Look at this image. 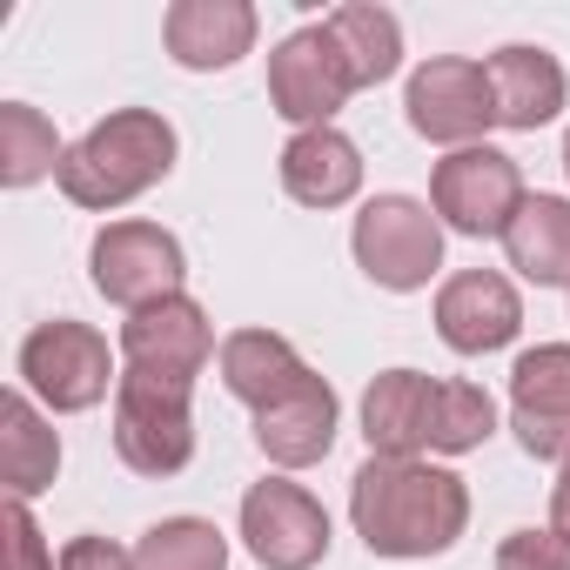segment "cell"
<instances>
[{"label": "cell", "mask_w": 570, "mask_h": 570, "mask_svg": "<svg viewBox=\"0 0 570 570\" xmlns=\"http://www.w3.org/2000/svg\"><path fill=\"white\" fill-rule=\"evenodd\" d=\"M61 570H135V557L121 543H108V537H75L61 550Z\"/></svg>", "instance_id": "obj_28"}, {"label": "cell", "mask_w": 570, "mask_h": 570, "mask_svg": "<svg viewBox=\"0 0 570 570\" xmlns=\"http://www.w3.org/2000/svg\"><path fill=\"white\" fill-rule=\"evenodd\" d=\"M135 570H228V543L215 523L202 517H161L141 550H135Z\"/></svg>", "instance_id": "obj_24"}, {"label": "cell", "mask_w": 570, "mask_h": 570, "mask_svg": "<svg viewBox=\"0 0 570 570\" xmlns=\"http://www.w3.org/2000/svg\"><path fill=\"white\" fill-rule=\"evenodd\" d=\"M550 530H563V537H570V463L557 470V490H550Z\"/></svg>", "instance_id": "obj_29"}, {"label": "cell", "mask_w": 570, "mask_h": 570, "mask_svg": "<svg viewBox=\"0 0 570 570\" xmlns=\"http://www.w3.org/2000/svg\"><path fill=\"white\" fill-rule=\"evenodd\" d=\"M430 416H436V383L423 370H383L363 396L370 456H416L430 443Z\"/></svg>", "instance_id": "obj_16"}, {"label": "cell", "mask_w": 570, "mask_h": 570, "mask_svg": "<svg viewBox=\"0 0 570 570\" xmlns=\"http://www.w3.org/2000/svg\"><path fill=\"white\" fill-rule=\"evenodd\" d=\"M483 68H490V95H497V121L503 128H523L530 135V128L557 121L570 81H563V68L543 48H497Z\"/></svg>", "instance_id": "obj_19"}, {"label": "cell", "mask_w": 570, "mask_h": 570, "mask_svg": "<svg viewBox=\"0 0 570 570\" xmlns=\"http://www.w3.org/2000/svg\"><path fill=\"white\" fill-rule=\"evenodd\" d=\"M503 255L537 289L570 282V202L563 195H523L517 222L503 228Z\"/></svg>", "instance_id": "obj_20"}, {"label": "cell", "mask_w": 570, "mask_h": 570, "mask_svg": "<svg viewBox=\"0 0 570 570\" xmlns=\"http://www.w3.org/2000/svg\"><path fill=\"white\" fill-rule=\"evenodd\" d=\"M430 208L456 235H503L523 208V175L503 148H456L430 175Z\"/></svg>", "instance_id": "obj_9"}, {"label": "cell", "mask_w": 570, "mask_h": 570, "mask_svg": "<svg viewBox=\"0 0 570 570\" xmlns=\"http://www.w3.org/2000/svg\"><path fill=\"white\" fill-rule=\"evenodd\" d=\"M517 330H523V303H517V289L497 268H463V275L443 282V296H436V336L456 356H490Z\"/></svg>", "instance_id": "obj_13"}, {"label": "cell", "mask_w": 570, "mask_h": 570, "mask_svg": "<svg viewBox=\"0 0 570 570\" xmlns=\"http://www.w3.org/2000/svg\"><path fill=\"white\" fill-rule=\"evenodd\" d=\"M497 430V403L476 383H436V416H430V450L463 456Z\"/></svg>", "instance_id": "obj_25"}, {"label": "cell", "mask_w": 570, "mask_h": 570, "mask_svg": "<svg viewBox=\"0 0 570 570\" xmlns=\"http://www.w3.org/2000/svg\"><path fill=\"white\" fill-rule=\"evenodd\" d=\"M61 141H55V121L28 101H8L0 108V181L8 188H35L41 175H61Z\"/></svg>", "instance_id": "obj_23"}, {"label": "cell", "mask_w": 570, "mask_h": 570, "mask_svg": "<svg viewBox=\"0 0 570 570\" xmlns=\"http://www.w3.org/2000/svg\"><path fill=\"white\" fill-rule=\"evenodd\" d=\"M330 35L343 41V55L356 68V88H376V81H390L403 68V28H396L390 8H363V0L356 8H336Z\"/></svg>", "instance_id": "obj_22"}, {"label": "cell", "mask_w": 570, "mask_h": 570, "mask_svg": "<svg viewBox=\"0 0 570 570\" xmlns=\"http://www.w3.org/2000/svg\"><path fill=\"white\" fill-rule=\"evenodd\" d=\"M510 430L530 456L570 463V343L523 350L510 370Z\"/></svg>", "instance_id": "obj_11"}, {"label": "cell", "mask_w": 570, "mask_h": 570, "mask_svg": "<svg viewBox=\"0 0 570 570\" xmlns=\"http://www.w3.org/2000/svg\"><path fill=\"white\" fill-rule=\"evenodd\" d=\"M61 470V436L48 430V416L28 403V390L0 396V476H8V497H41Z\"/></svg>", "instance_id": "obj_21"}, {"label": "cell", "mask_w": 570, "mask_h": 570, "mask_svg": "<svg viewBox=\"0 0 570 570\" xmlns=\"http://www.w3.org/2000/svg\"><path fill=\"white\" fill-rule=\"evenodd\" d=\"M497 570H570V537L563 530H510L497 550Z\"/></svg>", "instance_id": "obj_26"}, {"label": "cell", "mask_w": 570, "mask_h": 570, "mask_svg": "<svg viewBox=\"0 0 570 570\" xmlns=\"http://www.w3.org/2000/svg\"><path fill=\"white\" fill-rule=\"evenodd\" d=\"M121 356L128 370H148V376H175V383H195L202 363L215 356V330L202 316V303L188 296H168L155 309H135L121 323Z\"/></svg>", "instance_id": "obj_12"}, {"label": "cell", "mask_w": 570, "mask_h": 570, "mask_svg": "<svg viewBox=\"0 0 570 570\" xmlns=\"http://www.w3.org/2000/svg\"><path fill=\"white\" fill-rule=\"evenodd\" d=\"M255 443H262V456L282 463V470H309V463H323L330 443H336V390L309 370L303 390H289L275 410L255 416Z\"/></svg>", "instance_id": "obj_15"}, {"label": "cell", "mask_w": 570, "mask_h": 570, "mask_svg": "<svg viewBox=\"0 0 570 570\" xmlns=\"http://www.w3.org/2000/svg\"><path fill=\"white\" fill-rule=\"evenodd\" d=\"M222 383H228L235 403H248L262 416V410H275L289 390L309 383V363L282 343V336H268V330H235L222 343Z\"/></svg>", "instance_id": "obj_18"}, {"label": "cell", "mask_w": 570, "mask_h": 570, "mask_svg": "<svg viewBox=\"0 0 570 570\" xmlns=\"http://www.w3.org/2000/svg\"><path fill=\"white\" fill-rule=\"evenodd\" d=\"M350 517L376 557H443L470 523V490L436 463L370 456L350 483Z\"/></svg>", "instance_id": "obj_1"}, {"label": "cell", "mask_w": 570, "mask_h": 570, "mask_svg": "<svg viewBox=\"0 0 570 570\" xmlns=\"http://www.w3.org/2000/svg\"><path fill=\"white\" fill-rule=\"evenodd\" d=\"M21 383L48 410L75 416V410H95L108 396V383H121V376H115V356H108V336L101 330H88L75 316H55V323H41L21 343Z\"/></svg>", "instance_id": "obj_5"}, {"label": "cell", "mask_w": 570, "mask_h": 570, "mask_svg": "<svg viewBox=\"0 0 570 570\" xmlns=\"http://www.w3.org/2000/svg\"><path fill=\"white\" fill-rule=\"evenodd\" d=\"M161 41L181 68L208 75V68H235L255 48V8L248 0H175Z\"/></svg>", "instance_id": "obj_14"}, {"label": "cell", "mask_w": 570, "mask_h": 570, "mask_svg": "<svg viewBox=\"0 0 570 570\" xmlns=\"http://www.w3.org/2000/svg\"><path fill=\"white\" fill-rule=\"evenodd\" d=\"M88 262H95V289L108 303H121L128 316L181 296V275H188L181 242L168 228H155V222H108L95 235V255Z\"/></svg>", "instance_id": "obj_7"}, {"label": "cell", "mask_w": 570, "mask_h": 570, "mask_svg": "<svg viewBox=\"0 0 570 570\" xmlns=\"http://www.w3.org/2000/svg\"><path fill=\"white\" fill-rule=\"evenodd\" d=\"M356 95V68L343 55V41L323 28H296L289 41H282L268 55V101L282 121L296 128H330V115Z\"/></svg>", "instance_id": "obj_6"}, {"label": "cell", "mask_w": 570, "mask_h": 570, "mask_svg": "<svg viewBox=\"0 0 570 570\" xmlns=\"http://www.w3.org/2000/svg\"><path fill=\"white\" fill-rule=\"evenodd\" d=\"M8 570H55L48 537H41V523L21 497H8Z\"/></svg>", "instance_id": "obj_27"}, {"label": "cell", "mask_w": 570, "mask_h": 570, "mask_svg": "<svg viewBox=\"0 0 570 570\" xmlns=\"http://www.w3.org/2000/svg\"><path fill=\"white\" fill-rule=\"evenodd\" d=\"M356 262L376 289H423L443 268V222L416 195H376L356 215Z\"/></svg>", "instance_id": "obj_4"}, {"label": "cell", "mask_w": 570, "mask_h": 570, "mask_svg": "<svg viewBox=\"0 0 570 570\" xmlns=\"http://www.w3.org/2000/svg\"><path fill=\"white\" fill-rule=\"evenodd\" d=\"M563 168H570V135H563Z\"/></svg>", "instance_id": "obj_30"}, {"label": "cell", "mask_w": 570, "mask_h": 570, "mask_svg": "<svg viewBox=\"0 0 570 570\" xmlns=\"http://www.w3.org/2000/svg\"><path fill=\"white\" fill-rule=\"evenodd\" d=\"M188 390H195V383L148 376V370H128V376L115 383V450H121L128 470H141V476H175V470H188V456H195Z\"/></svg>", "instance_id": "obj_3"}, {"label": "cell", "mask_w": 570, "mask_h": 570, "mask_svg": "<svg viewBox=\"0 0 570 570\" xmlns=\"http://www.w3.org/2000/svg\"><path fill=\"white\" fill-rule=\"evenodd\" d=\"M242 543L262 570H316L330 557V510L303 483H255L242 497Z\"/></svg>", "instance_id": "obj_8"}, {"label": "cell", "mask_w": 570, "mask_h": 570, "mask_svg": "<svg viewBox=\"0 0 570 570\" xmlns=\"http://www.w3.org/2000/svg\"><path fill=\"white\" fill-rule=\"evenodd\" d=\"M175 168V128L155 108H115L61 155V195L75 208H121Z\"/></svg>", "instance_id": "obj_2"}, {"label": "cell", "mask_w": 570, "mask_h": 570, "mask_svg": "<svg viewBox=\"0 0 570 570\" xmlns=\"http://www.w3.org/2000/svg\"><path fill=\"white\" fill-rule=\"evenodd\" d=\"M282 188H289L303 208H343L363 188L356 141L336 135V128H303L289 148H282Z\"/></svg>", "instance_id": "obj_17"}, {"label": "cell", "mask_w": 570, "mask_h": 570, "mask_svg": "<svg viewBox=\"0 0 570 570\" xmlns=\"http://www.w3.org/2000/svg\"><path fill=\"white\" fill-rule=\"evenodd\" d=\"M410 128L423 141L443 148H470L483 128H497V95H490V68L463 61V55H436L410 75Z\"/></svg>", "instance_id": "obj_10"}]
</instances>
